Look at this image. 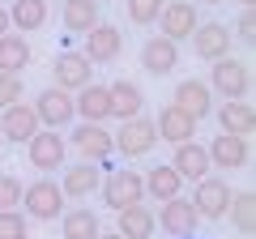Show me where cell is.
I'll return each mask as SVG.
<instances>
[{
  "label": "cell",
  "instance_id": "obj_38",
  "mask_svg": "<svg viewBox=\"0 0 256 239\" xmlns=\"http://www.w3.org/2000/svg\"><path fill=\"white\" fill-rule=\"evenodd\" d=\"M235 4H239V9H252V0H235Z\"/></svg>",
  "mask_w": 256,
  "mask_h": 239
},
{
  "label": "cell",
  "instance_id": "obj_14",
  "mask_svg": "<svg viewBox=\"0 0 256 239\" xmlns=\"http://www.w3.org/2000/svg\"><path fill=\"white\" fill-rule=\"evenodd\" d=\"M171 102L184 111V116H192L196 124L214 116V90L201 82V77H184V82H175V94H171Z\"/></svg>",
  "mask_w": 256,
  "mask_h": 239
},
{
  "label": "cell",
  "instance_id": "obj_8",
  "mask_svg": "<svg viewBox=\"0 0 256 239\" xmlns=\"http://www.w3.org/2000/svg\"><path fill=\"white\" fill-rule=\"evenodd\" d=\"M68 141L77 146L82 162L107 166L111 158H116V141H111V128H107V124H77V128L68 132Z\"/></svg>",
  "mask_w": 256,
  "mask_h": 239
},
{
  "label": "cell",
  "instance_id": "obj_15",
  "mask_svg": "<svg viewBox=\"0 0 256 239\" xmlns=\"http://www.w3.org/2000/svg\"><path fill=\"white\" fill-rule=\"evenodd\" d=\"M192 52H196V60H222V56H230V43H235V38H230V26L226 22H201V26L192 30Z\"/></svg>",
  "mask_w": 256,
  "mask_h": 239
},
{
  "label": "cell",
  "instance_id": "obj_2",
  "mask_svg": "<svg viewBox=\"0 0 256 239\" xmlns=\"http://www.w3.org/2000/svg\"><path fill=\"white\" fill-rule=\"evenodd\" d=\"M205 86H210L214 98H222V102H244L248 94H252V68H248L244 60H235V56H222V60H214Z\"/></svg>",
  "mask_w": 256,
  "mask_h": 239
},
{
  "label": "cell",
  "instance_id": "obj_6",
  "mask_svg": "<svg viewBox=\"0 0 256 239\" xmlns=\"http://www.w3.org/2000/svg\"><path fill=\"white\" fill-rule=\"evenodd\" d=\"M34 116H38V128H68L77 120V111H73V94L68 90H60V86H47V90H38L34 94Z\"/></svg>",
  "mask_w": 256,
  "mask_h": 239
},
{
  "label": "cell",
  "instance_id": "obj_34",
  "mask_svg": "<svg viewBox=\"0 0 256 239\" xmlns=\"http://www.w3.org/2000/svg\"><path fill=\"white\" fill-rule=\"evenodd\" d=\"M230 38H235V43H244V47L256 43V18H252V9L239 13V22H235V30H230Z\"/></svg>",
  "mask_w": 256,
  "mask_h": 239
},
{
  "label": "cell",
  "instance_id": "obj_41",
  "mask_svg": "<svg viewBox=\"0 0 256 239\" xmlns=\"http://www.w3.org/2000/svg\"><path fill=\"white\" fill-rule=\"evenodd\" d=\"M184 239H196V235H184Z\"/></svg>",
  "mask_w": 256,
  "mask_h": 239
},
{
  "label": "cell",
  "instance_id": "obj_10",
  "mask_svg": "<svg viewBox=\"0 0 256 239\" xmlns=\"http://www.w3.org/2000/svg\"><path fill=\"white\" fill-rule=\"evenodd\" d=\"M102 171L107 166H98V162H73V166H64L60 171V192H64V201H90L94 192H98V184H102Z\"/></svg>",
  "mask_w": 256,
  "mask_h": 239
},
{
  "label": "cell",
  "instance_id": "obj_16",
  "mask_svg": "<svg viewBox=\"0 0 256 239\" xmlns=\"http://www.w3.org/2000/svg\"><path fill=\"white\" fill-rule=\"evenodd\" d=\"M52 73H56V86L68 90V94L86 90V86L94 82V64L86 60L82 52H60V56L52 60Z\"/></svg>",
  "mask_w": 256,
  "mask_h": 239
},
{
  "label": "cell",
  "instance_id": "obj_9",
  "mask_svg": "<svg viewBox=\"0 0 256 239\" xmlns=\"http://www.w3.org/2000/svg\"><path fill=\"white\" fill-rule=\"evenodd\" d=\"M120 52H124V34H120V26H111V22H98L90 34H82V56L90 64H116Z\"/></svg>",
  "mask_w": 256,
  "mask_h": 239
},
{
  "label": "cell",
  "instance_id": "obj_24",
  "mask_svg": "<svg viewBox=\"0 0 256 239\" xmlns=\"http://www.w3.org/2000/svg\"><path fill=\"white\" fill-rule=\"evenodd\" d=\"M60 22L68 34H90L102 22V4L98 0H60Z\"/></svg>",
  "mask_w": 256,
  "mask_h": 239
},
{
  "label": "cell",
  "instance_id": "obj_22",
  "mask_svg": "<svg viewBox=\"0 0 256 239\" xmlns=\"http://www.w3.org/2000/svg\"><path fill=\"white\" fill-rule=\"evenodd\" d=\"M107 94H111V120H137V116H146V90H141L137 82H128V77H120V82H111L107 86Z\"/></svg>",
  "mask_w": 256,
  "mask_h": 239
},
{
  "label": "cell",
  "instance_id": "obj_25",
  "mask_svg": "<svg viewBox=\"0 0 256 239\" xmlns=\"http://www.w3.org/2000/svg\"><path fill=\"white\" fill-rule=\"evenodd\" d=\"M52 22V4L47 0H13L9 4V26L13 34H34Z\"/></svg>",
  "mask_w": 256,
  "mask_h": 239
},
{
  "label": "cell",
  "instance_id": "obj_4",
  "mask_svg": "<svg viewBox=\"0 0 256 239\" xmlns=\"http://www.w3.org/2000/svg\"><path fill=\"white\" fill-rule=\"evenodd\" d=\"M111 141H116V154L124 158V162H132V158H146V154H154V146H158L154 120H150V116L124 120V124H120V128L111 132Z\"/></svg>",
  "mask_w": 256,
  "mask_h": 239
},
{
  "label": "cell",
  "instance_id": "obj_23",
  "mask_svg": "<svg viewBox=\"0 0 256 239\" xmlns=\"http://www.w3.org/2000/svg\"><path fill=\"white\" fill-rule=\"evenodd\" d=\"M141 184H146V196H150L154 205L171 201V196H184V180L175 175L171 162H154L150 171H141Z\"/></svg>",
  "mask_w": 256,
  "mask_h": 239
},
{
  "label": "cell",
  "instance_id": "obj_43",
  "mask_svg": "<svg viewBox=\"0 0 256 239\" xmlns=\"http://www.w3.org/2000/svg\"><path fill=\"white\" fill-rule=\"evenodd\" d=\"M98 4H102V0H98Z\"/></svg>",
  "mask_w": 256,
  "mask_h": 239
},
{
  "label": "cell",
  "instance_id": "obj_3",
  "mask_svg": "<svg viewBox=\"0 0 256 239\" xmlns=\"http://www.w3.org/2000/svg\"><path fill=\"white\" fill-rule=\"evenodd\" d=\"M98 196L107 210H128V205H141L146 201V184H141V171L132 166H120V171H102V184H98Z\"/></svg>",
  "mask_w": 256,
  "mask_h": 239
},
{
  "label": "cell",
  "instance_id": "obj_21",
  "mask_svg": "<svg viewBox=\"0 0 256 239\" xmlns=\"http://www.w3.org/2000/svg\"><path fill=\"white\" fill-rule=\"evenodd\" d=\"M171 166H175V175H180L184 184H196V180L214 175V166H210V154H205V146H201V141H184V146H175V154H171Z\"/></svg>",
  "mask_w": 256,
  "mask_h": 239
},
{
  "label": "cell",
  "instance_id": "obj_35",
  "mask_svg": "<svg viewBox=\"0 0 256 239\" xmlns=\"http://www.w3.org/2000/svg\"><path fill=\"white\" fill-rule=\"evenodd\" d=\"M13 102H22V77L0 73V111H4V107H13Z\"/></svg>",
  "mask_w": 256,
  "mask_h": 239
},
{
  "label": "cell",
  "instance_id": "obj_19",
  "mask_svg": "<svg viewBox=\"0 0 256 239\" xmlns=\"http://www.w3.org/2000/svg\"><path fill=\"white\" fill-rule=\"evenodd\" d=\"M38 132V116L30 102H13V107L0 111V137L13 141V146H26L30 137Z\"/></svg>",
  "mask_w": 256,
  "mask_h": 239
},
{
  "label": "cell",
  "instance_id": "obj_12",
  "mask_svg": "<svg viewBox=\"0 0 256 239\" xmlns=\"http://www.w3.org/2000/svg\"><path fill=\"white\" fill-rule=\"evenodd\" d=\"M205 154H210L214 171H248V162H252V146H248V137H230V132L214 137L210 146H205Z\"/></svg>",
  "mask_w": 256,
  "mask_h": 239
},
{
  "label": "cell",
  "instance_id": "obj_17",
  "mask_svg": "<svg viewBox=\"0 0 256 239\" xmlns=\"http://www.w3.org/2000/svg\"><path fill=\"white\" fill-rule=\"evenodd\" d=\"M141 68H146L150 77H171L175 68H180V43H171V38H162V34H150L146 43H141Z\"/></svg>",
  "mask_w": 256,
  "mask_h": 239
},
{
  "label": "cell",
  "instance_id": "obj_5",
  "mask_svg": "<svg viewBox=\"0 0 256 239\" xmlns=\"http://www.w3.org/2000/svg\"><path fill=\"white\" fill-rule=\"evenodd\" d=\"M26 158H30V166L43 171V175L64 171V166H68V141H64L56 128H38L34 137L26 141Z\"/></svg>",
  "mask_w": 256,
  "mask_h": 239
},
{
  "label": "cell",
  "instance_id": "obj_13",
  "mask_svg": "<svg viewBox=\"0 0 256 239\" xmlns=\"http://www.w3.org/2000/svg\"><path fill=\"white\" fill-rule=\"evenodd\" d=\"M154 222L162 226V235L171 239H184V235H196V205L188 201V196H171V201H162V210H154Z\"/></svg>",
  "mask_w": 256,
  "mask_h": 239
},
{
  "label": "cell",
  "instance_id": "obj_37",
  "mask_svg": "<svg viewBox=\"0 0 256 239\" xmlns=\"http://www.w3.org/2000/svg\"><path fill=\"white\" fill-rule=\"evenodd\" d=\"M98 239H124V235H120V230H102Z\"/></svg>",
  "mask_w": 256,
  "mask_h": 239
},
{
  "label": "cell",
  "instance_id": "obj_32",
  "mask_svg": "<svg viewBox=\"0 0 256 239\" xmlns=\"http://www.w3.org/2000/svg\"><path fill=\"white\" fill-rule=\"evenodd\" d=\"M128 4V22L132 26H154L158 13H162V0H124Z\"/></svg>",
  "mask_w": 256,
  "mask_h": 239
},
{
  "label": "cell",
  "instance_id": "obj_33",
  "mask_svg": "<svg viewBox=\"0 0 256 239\" xmlns=\"http://www.w3.org/2000/svg\"><path fill=\"white\" fill-rule=\"evenodd\" d=\"M22 180L18 175H9V171H0V210H18L22 205Z\"/></svg>",
  "mask_w": 256,
  "mask_h": 239
},
{
  "label": "cell",
  "instance_id": "obj_28",
  "mask_svg": "<svg viewBox=\"0 0 256 239\" xmlns=\"http://www.w3.org/2000/svg\"><path fill=\"white\" fill-rule=\"evenodd\" d=\"M30 60H34V52H30L26 34H0V73H9V77H22L30 68Z\"/></svg>",
  "mask_w": 256,
  "mask_h": 239
},
{
  "label": "cell",
  "instance_id": "obj_39",
  "mask_svg": "<svg viewBox=\"0 0 256 239\" xmlns=\"http://www.w3.org/2000/svg\"><path fill=\"white\" fill-rule=\"evenodd\" d=\"M201 4H226V0H201Z\"/></svg>",
  "mask_w": 256,
  "mask_h": 239
},
{
  "label": "cell",
  "instance_id": "obj_26",
  "mask_svg": "<svg viewBox=\"0 0 256 239\" xmlns=\"http://www.w3.org/2000/svg\"><path fill=\"white\" fill-rule=\"evenodd\" d=\"M60 235L64 239H98L102 235V222L90 205H68L60 214Z\"/></svg>",
  "mask_w": 256,
  "mask_h": 239
},
{
  "label": "cell",
  "instance_id": "obj_30",
  "mask_svg": "<svg viewBox=\"0 0 256 239\" xmlns=\"http://www.w3.org/2000/svg\"><path fill=\"white\" fill-rule=\"evenodd\" d=\"M226 218H230V226H235L239 235H252V226H256V196L248 192V188L230 196V205H226Z\"/></svg>",
  "mask_w": 256,
  "mask_h": 239
},
{
  "label": "cell",
  "instance_id": "obj_42",
  "mask_svg": "<svg viewBox=\"0 0 256 239\" xmlns=\"http://www.w3.org/2000/svg\"><path fill=\"white\" fill-rule=\"evenodd\" d=\"M47 4H52V0H47Z\"/></svg>",
  "mask_w": 256,
  "mask_h": 239
},
{
  "label": "cell",
  "instance_id": "obj_18",
  "mask_svg": "<svg viewBox=\"0 0 256 239\" xmlns=\"http://www.w3.org/2000/svg\"><path fill=\"white\" fill-rule=\"evenodd\" d=\"M154 132H158V141H166V146H184V141H196V120L184 116L175 102H166V107H158V116H154Z\"/></svg>",
  "mask_w": 256,
  "mask_h": 239
},
{
  "label": "cell",
  "instance_id": "obj_1",
  "mask_svg": "<svg viewBox=\"0 0 256 239\" xmlns=\"http://www.w3.org/2000/svg\"><path fill=\"white\" fill-rule=\"evenodd\" d=\"M22 214H26L30 222H60V214L68 210V201H64L60 184H56L52 175H38V180H30L26 188H22Z\"/></svg>",
  "mask_w": 256,
  "mask_h": 239
},
{
  "label": "cell",
  "instance_id": "obj_7",
  "mask_svg": "<svg viewBox=\"0 0 256 239\" xmlns=\"http://www.w3.org/2000/svg\"><path fill=\"white\" fill-rule=\"evenodd\" d=\"M230 180H222V175H205V180H196V192L188 196L192 205H196V218L205 222H222L226 218V205H230Z\"/></svg>",
  "mask_w": 256,
  "mask_h": 239
},
{
  "label": "cell",
  "instance_id": "obj_27",
  "mask_svg": "<svg viewBox=\"0 0 256 239\" xmlns=\"http://www.w3.org/2000/svg\"><path fill=\"white\" fill-rule=\"evenodd\" d=\"M116 230H120L124 239H154V230H158L154 210H150L146 201H141V205H128V210H120V214H116Z\"/></svg>",
  "mask_w": 256,
  "mask_h": 239
},
{
  "label": "cell",
  "instance_id": "obj_40",
  "mask_svg": "<svg viewBox=\"0 0 256 239\" xmlns=\"http://www.w3.org/2000/svg\"><path fill=\"white\" fill-rule=\"evenodd\" d=\"M0 154H4V137H0Z\"/></svg>",
  "mask_w": 256,
  "mask_h": 239
},
{
  "label": "cell",
  "instance_id": "obj_36",
  "mask_svg": "<svg viewBox=\"0 0 256 239\" xmlns=\"http://www.w3.org/2000/svg\"><path fill=\"white\" fill-rule=\"evenodd\" d=\"M9 30H13V26H9V9L0 4V34H9Z\"/></svg>",
  "mask_w": 256,
  "mask_h": 239
},
{
  "label": "cell",
  "instance_id": "obj_11",
  "mask_svg": "<svg viewBox=\"0 0 256 239\" xmlns=\"http://www.w3.org/2000/svg\"><path fill=\"white\" fill-rule=\"evenodd\" d=\"M154 26L162 30V38L184 43V38H192V30L201 26V18H196V4H192V0H166Z\"/></svg>",
  "mask_w": 256,
  "mask_h": 239
},
{
  "label": "cell",
  "instance_id": "obj_29",
  "mask_svg": "<svg viewBox=\"0 0 256 239\" xmlns=\"http://www.w3.org/2000/svg\"><path fill=\"white\" fill-rule=\"evenodd\" d=\"M214 120L230 137H252V128H256V116L248 102H214Z\"/></svg>",
  "mask_w": 256,
  "mask_h": 239
},
{
  "label": "cell",
  "instance_id": "obj_31",
  "mask_svg": "<svg viewBox=\"0 0 256 239\" xmlns=\"http://www.w3.org/2000/svg\"><path fill=\"white\" fill-rule=\"evenodd\" d=\"M0 239H30V218L22 210H0Z\"/></svg>",
  "mask_w": 256,
  "mask_h": 239
},
{
  "label": "cell",
  "instance_id": "obj_20",
  "mask_svg": "<svg viewBox=\"0 0 256 239\" xmlns=\"http://www.w3.org/2000/svg\"><path fill=\"white\" fill-rule=\"evenodd\" d=\"M73 111H77L82 124H107V120H111V94H107V86L90 82L86 90H77L73 94Z\"/></svg>",
  "mask_w": 256,
  "mask_h": 239
}]
</instances>
